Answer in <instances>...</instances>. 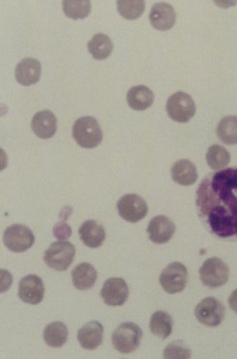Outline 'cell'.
<instances>
[{
    "instance_id": "6da1fadb",
    "label": "cell",
    "mask_w": 237,
    "mask_h": 359,
    "mask_svg": "<svg viewBox=\"0 0 237 359\" xmlns=\"http://www.w3.org/2000/svg\"><path fill=\"white\" fill-rule=\"evenodd\" d=\"M196 208L209 232L222 240L237 241V167L206 176L196 192Z\"/></svg>"
},
{
    "instance_id": "7a4b0ae2",
    "label": "cell",
    "mask_w": 237,
    "mask_h": 359,
    "mask_svg": "<svg viewBox=\"0 0 237 359\" xmlns=\"http://www.w3.org/2000/svg\"><path fill=\"white\" fill-rule=\"evenodd\" d=\"M73 136L77 144L85 149L97 147L102 141V131L98 121L93 117L77 120L73 127Z\"/></svg>"
},
{
    "instance_id": "3957f363",
    "label": "cell",
    "mask_w": 237,
    "mask_h": 359,
    "mask_svg": "<svg viewBox=\"0 0 237 359\" xmlns=\"http://www.w3.org/2000/svg\"><path fill=\"white\" fill-rule=\"evenodd\" d=\"M143 332L141 327L133 322L120 324L113 333L114 348L122 354H130L141 344Z\"/></svg>"
},
{
    "instance_id": "277c9868",
    "label": "cell",
    "mask_w": 237,
    "mask_h": 359,
    "mask_svg": "<svg viewBox=\"0 0 237 359\" xmlns=\"http://www.w3.org/2000/svg\"><path fill=\"white\" fill-rule=\"evenodd\" d=\"M75 248L68 241L53 243L44 255V261L48 267L57 271H66L74 261Z\"/></svg>"
},
{
    "instance_id": "5b68a950",
    "label": "cell",
    "mask_w": 237,
    "mask_h": 359,
    "mask_svg": "<svg viewBox=\"0 0 237 359\" xmlns=\"http://www.w3.org/2000/svg\"><path fill=\"white\" fill-rule=\"evenodd\" d=\"M167 111L169 118L176 122L187 123L196 113V102L190 95L178 92L168 99Z\"/></svg>"
},
{
    "instance_id": "8992f818",
    "label": "cell",
    "mask_w": 237,
    "mask_h": 359,
    "mask_svg": "<svg viewBox=\"0 0 237 359\" xmlns=\"http://www.w3.org/2000/svg\"><path fill=\"white\" fill-rule=\"evenodd\" d=\"M200 278L204 285L210 288H217L227 284L229 269L224 261L217 257L207 259L199 270Z\"/></svg>"
},
{
    "instance_id": "52a82bcc",
    "label": "cell",
    "mask_w": 237,
    "mask_h": 359,
    "mask_svg": "<svg viewBox=\"0 0 237 359\" xmlns=\"http://www.w3.org/2000/svg\"><path fill=\"white\" fill-rule=\"evenodd\" d=\"M188 271L184 264L175 261L162 270L160 282L164 290L169 294H178L183 291L187 286Z\"/></svg>"
},
{
    "instance_id": "ba28073f",
    "label": "cell",
    "mask_w": 237,
    "mask_h": 359,
    "mask_svg": "<svg viewBox=\"0 0 237 359\" xmlns=\"http://www.w3.org/2000/svg\"><path fill=\"white\" fill-rule=\"evenodd\" d=\"M3 242L9 250L14 252H24L32 248L35 236L31 229L21 224H14L5 230Z\"/></svg>"
},
{
    "instance_id": "9c48e42d",
    "label": "cell",
    "mask_w": 237,
    "mask_h": 359,
    "mask_svg": "<svg viewBox=\"0 0 237 359\" xmlns=\"http://www.w3.org/2000/svg\"><path fill=\"white\" fill-rule=\"evenodd\" d=\"M117 210L124 220L138 223L148 214L149 207L141 196L135 194H129L119 200Z\"/></svg>"
},
{
    "instance_id": "30bf717a",
    "label": "cell",
    "mask_w": 237,
    "mask_h": 359,
    "mask_svg": "<svg viewBox=\"0 0 237 359\" xmlns=\"http://www.w3.org/2000/svg\"><path fill=\"white\" fill-rule=\"evenodd\" d=\"M194 314L200 324L215 327L222 324L225 317V308L216 298L207 297L198 304Z\"/></svg>"
},
{
    "instance_id": "8fae6325",
    "label": "cell",
    "mask_w": 237,
    "mask_h": 359,
    "mask_svg": "<svg viewBox=\"0 0 237 359\" xmlns=\"http://www.w3.org/2000/svg\"><path fill=\"white\" fill-rule=\"evenodd\" d=\"M101 296L109 306H123L129 297V285L123 278H109L103 285Z\"/></svg>"
},
{
    "instance_id": "7c38bea8",
    "label": "cell",
    "mask_w": 237,
    "mask_h": 359,
    "mask_svg": "<svg viewBox=\"0 0 237 359\" xmlns=\"http://www.w3.org/2000/svg\"><path fill=\"white\" fill-rule=\"evenodd\" d=\"M45 286L37 275H28L21 279L18 287V296L26 303L38 305L44 300Z\"/></svg>"
},
{
    "instance_id": "4fadbf2b",
    "label": "cell",
    "mask_w": 237,
    "mask_h": 359,
    "mask_svg": "<svg viewBox=\"0 0 237 359\" xmlns=\"http://www.w3.org/2000/svg\"><path fill=\"white\" fill-rule=\"evenodd\" d=\"M176 231L174 223L165 216H157L149 224V239L155 244H165L171 240Z\"/></svg>"
},
{
    "instance_id": "5bb4252c",
    "label": "cell",
    "mask_w": 237,
    "mask_h": 359,
    "mask_svg": "<svg viewBox=\"0 0 237 359\" xmlns=\"http://www.w3.org/2000/svg\"><path fill=\"white\" fill-rule=\"evenodd\" d=\"M149 20L155 28L160 31H167L174 26L176 21V11L167 3H155L151 10Z\"/></svg>"
},
{
    "instance_id": "9a60e30c",
    "label": "cell",
    "mask_w": 237,
    "mask_h": 359,
    "mask_svg": "<svg viewBox=\"0 0 237 359\" xmlns=\"http://www.w3.org/2000/svg\"><path fill=\"white\" fill-rule=\"evenodd\" d=\"M103 332L104 329L99 322H88L77 332L78 342L84 349L95 350L102 344Z\"/></svg>"
},
{
    "instance_id": "2e32d148",
    "label": "cell",
    "mask_w": 237,
    "mask_h": 359,
    "mask_svg": "<svg viewBox=\"0 0 237 359\" xmlns=\"http://www.w3.org/2000/svg\"><path fill=\"white\" fill-rule=\"evenodd\" d=\"M41 74V66L38 59L26 58L18 64L15 69L17 81L24 86L37 83Z\"/></svg>"
},
{
    "instance_id": "e0dca14e",
    "label": "cell",
    "mask_w": 237,
    "mask_h": 359,
    "mask_svg": "<svg viewBox=\"0 0 237 359\" xmlns=\"http://www.w3.org/2000/svg\"><path fill=\"white\" fill-rule=\"evenodd\" d=\"M32 129L35 135L41 138H52L57 130V119L50 111L36 113L32 121Z\"/></svg>"
},
{
    "instance_id": "ac0fdd59",
    "label": "cell",
    "mask_w": 237,
    "mask_h": 359,
    "mask_svg": "<svg viewBox=\"0 0 237 359\" xmlns=\"http://www.w3.org/2000/svg\"><path fill=\"white\" fill-rule=\"evenodd\" d=\"M78 234L84 244L92 248L102 246L106 236L104 228L93 220L85 221L79 228Z\"/></svg>"
},
{
    "instance_id": "d6986e66",
    "label": "cell",
    "mask_w": 237,
    "mask_h": 359,
    "mask_svg": "<svg viewBox=\"0 0 237 359\" xmlns=\"http://www.w3.org/2000/svg\"><path fill=\"white\" fill-rule=\"evenodd\" d=\"M73 284L81 291L92 288L98 278V272L89 264L77 265L71 273Z\"/></svg>"
},
{
    "instance_id": "ffe728a7",
    "label": "cell",
    "mask_w": 237,
    "mask_h": 359,
    "mask_svg": "<svg viewBox=\"0 0 237 359\" xmlns=\"http://www.w3.org/2000/svg\"><path fill=\"white\" fill-rule=\"evenodd\" d=\"M173 180L182 186H190L198 178V170L193 163L187 160L176 162L171 168Z\"/></svg>"
},
{
    "instance_id": "44dd1931",
    "label": "cell",
    "mask_w": 237,
    "mask_h": 359,
    "mask_svg": "<svg viewBox=\"0 0 237 359\" xmlns=\"http://www.w3.org/2000/svg\"><path fill=\"white\" fill-rule=\"evenodd\" d=\"M155 95L149 88L144 85H138L131 88L126 95L129 105L135 111H144L149 108L154 102Z\"/></svg>"
},
{
    "instance_id": "7402d4cb",
    "label": "cell",
    "mask_w": 237,
    "mask_h": 359,
    "mask_svg": "<svg viewBox=\"0 0 237 359\" xmlns=\"http://www.w3.org/2000/svg\"><path fill=\"white\" fill-rule=\"evenodd\" d=\"M69 336L68 327L62 322L48 324L44 332L45 342L52 348H61Z\"/></svg>"
},
{
    "instance_id": "603a6c76",
    "label": "cell",
    "mask_w": 237,
    "mask_h": 359,
    "mask_svg": "<svg viewBox=\"0 0 237 359\" xmlns=\"http://www.w3.org/2000/svg\"><path fill=\"white\" fill-rule=\"evenodd\" d=\"M149 327L154 335L167 339L173 332V320L167 312L157 311L151 316Z\"/></svg>"
},
{
    "instance_id": "cb8c5ba5",
    "label": "cell",
    "mask_w": 237,
    "mask_h": 359,
    "mask_svg": "<svg viewBox=\"0 0 237 359\" xmlns=\"http://www.w3.org/2000/svg\"><path fill=\"white\" fill-rule=\"evenodd\" d=\"M113 50V42L106 34H96L88 42V50L97 59H104L108 57Z\"/></svg>"
},
{
    "instance_id": "d4e9b609",
    "label": "cell",
    "mask_w": 237,
    "mask_h": 359,
    "mask_svg": "<svg viewBox=\"0 0 237 359\" xmlns=\"http://www.w3.org/2000/svg\"><path fill=\"white\" fill-rule=\"evenodd\" d=\"M216 134L221 141L227 145H237V117L228 116L218 123Z\"/></svg>"
},
{
    "instance_id": "484cf974",
    "label": "cell",
    "mask_w": 237,
    "mask_h": 359,
    "mask_svg": "<svg viewBox=\"0 0 237 359\" xmlns=\"http://www.w3.org/2000/svg\"><path fill=\"white\" fill-rule=\"evenodd\" d=\"M206 160L211 169L218 170L227 167L230 161L229 151L220 145H214L206 154Z\"/></svg>"
},
{
    "instance_id": "4316f807",
    "label": "cell",
    "mask_w": 237,
    "mask_h": 359,
    "mask_svg": "<svg viewBox=\"0 0 237 359\" xmlns=\"http://www.w3.org/2000/svg\"><path fill=\"white\" fill-rule=\"evenodd\" d=\"M62 4L66 15L75 20L87 17L92 9L89 0H64Z\"/></svg>"
},
{
    "instance_id": "83f0119b",
    "label": "cell",
    "mask_w": 237,
    "mask_h": 359,
    "mask_svg": "<svg viewBox=\"0 0 237 359\" xmlns=\"http://www.w3.org/2000/svg\"><path fill=\"white\" fill-rule=\"evenodd\" d=\"M117 9L126 19L135 20L143 14L145 3L143 0H120Z\"/></svg>"
},
{
    "instance_id": "f1b7e54d",
    "label": "cell",
    "mask_w": 237,
    "mask_h": 359,
    "mask_svg": "<svg viewBox=\"0 0 237 359\" xmlns=\"http://www.w3.org/2000/svg\"><path fill=\"white\" fill-rule=\"evenodd\" d=\"M163 357L165 358H190L191 351L182 340H176L167 345L163 352Z\"/></svg>"
},
{
    "instance_id": "f546056e",
    "label": "cell",
    "mask_w": 237,
    "mask_h": 359,
    "mask_svg": "<svg viewBox=\"0 0 237 359\" xmlns=\"http://www.w3.org/2000/svg\"><path fill=\"white\" fill-rule=\"evenodd\" d=\"M53 234L57 239L66 240L71 236L72 230L68 224L61 222L55 225Z\"/></svg>"
},
{
    "instance_id": "4dcf8cb0",
    "label": "cell",
    "mask_w": 237,
    "mask_h": 359,
    "mask_svg": "<svg viewBox=\"0 0 237 359\" xmlns=\"http://www.w3.org/2000/svg\"><path fill=\"white\" fill-rule=\"evenodd\" d=\"M229 304L231 309L237 314V289L229 296Z\"/></svg>"
}]
</instances>
